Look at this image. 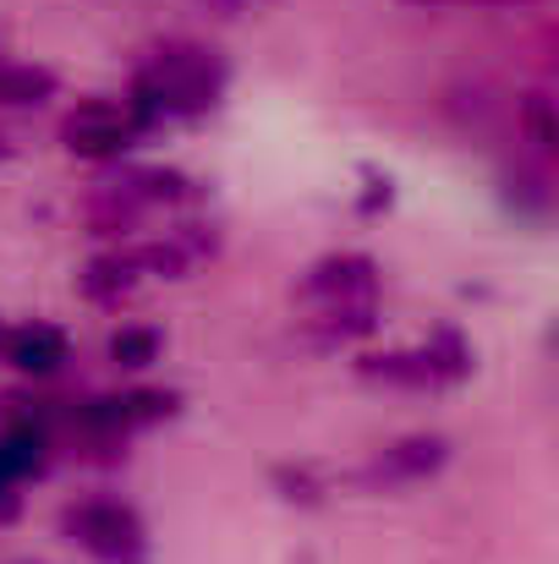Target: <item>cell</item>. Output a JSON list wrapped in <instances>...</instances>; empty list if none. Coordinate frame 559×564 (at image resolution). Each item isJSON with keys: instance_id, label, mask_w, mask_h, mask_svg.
I'll return each mask as SVG.
<instances>
[{"instance_id": "ba28073f", "label": "cell", "mask_w": 559, "mask_h": 564, "mask_svg": "<svg viewBox=\"0 0 559 564\" xmlns=\"http://www.w3.org/2000/svg\"><path fill=\"white\" fill-rule=\"evenodd\" d=\"M0 351H6V362H11L17 373H28V378L61 373V368H66V357H72L66 329H55V324H44V318L6 329V335H0Z\"/></svg>"}, {"instance_id": "6da1fadb", "label": "cell", "mask_w": 559, "mask_h": 564, "mask_svg": "<svg viewBox=\"0 0 559 564\" xmlns=\"http://www.w3.org/2000/svg\"><path fill=\"white\" fill-rule=\"evenodd\" d=\"M225 83H230V66L219 50L208 44H192V39H171L160 50H149L132 72V116L154 132L160 121H197L208 116L219 99H225Z\"/></svg>"}, {"instance_id": "7a4b0ae2", "label": "cell", "mask_w": 559, "mask_h": 564, "mask_svg": "<svg viewBox=\"0 0 559 564\" xmlns=\"http://www.w3.org/2000/svg\"><path fill=\"white\" fill-rule=\"evenodd\" d=\"M61 532L94 564H149V527L127 499H77L61 510Z\"/></svg>"}, {"instance_id": "5bb4252c", "label": "cell", "mask_w": 559, "mask_h": 564, "mask_svg": "<svg viewBox=\"0 0 559 564\" xmlns=\"http://www.w3.org/2000/svg\"><path fill=\"white\" fill-rule=\"evenodd\" d=\"M275 482L286 488V499L319 505V482H313V471H291V466H280V471H275Z\"/></svg>"}, {"instance_id": "277c9868", "label": "cell", "mask_w": 559, "mask_h": 564, "mask_svg": "<svg viewBox=\"0 0 559 564\" xmlns=\"http://www.w3.org/2000/svg\"><path fill=\"white\" fill-rule=\"evenodd\" d=\"M143 138H149V127L132 116L127 99L94 94V99H83V105H72V110L61 116V143H66V154H77V160L110 165V160H127Z\"/></svg>"}, {"instance_id": "2e32d148", "label": "cell", "mask_w": 559, "mask_h": 564, "mask_svg": "<svg viewBox=\"0 0 559 564\" xmlns=\"http://www.w3.org/2000/svg\"><path fill=\"white\" fill-rule=\"evenodd\" d=\"M11 510H17V482H11V471L0 466V521H6Z\"/></svg>"}, {"instance_id": "30bf717a", "label": "cell", "mask_w": 559, "mask_h": 564, "mask_svg": "<svg viewBox=\"0 0 559 564\" xmlns=\"http://www.w3.org/2000/svg\"><path fill=\"white\" fill-rule=\"evenodd\" d=\"M55 72L50 66H28V61H6L0 66V105H11V110H28V105H44V99H55Z\"/></svg>"}, {"instance_id": "9a60e30c", "label": "cell", "mask_w": 559, "mask_h": 564, "mask_svg": "<svg viewBox=\"0 0 559 564\" xmlns=\"http://www.w3.org/2000/svg\"><path fill=\"white\" fill-rule=\"evenodd\" d=\"M411 6H477V11H510V6H533V0H411Z\"/></svg>"}, {"instance_id": "52a82bcc", "label": "cell", "mask_w": 559, "mask_h": 564, "mask_svg": "<svg viewBox=\"0 0 559 564\" xmlns=\"http://www.w3.org/2000/svg\"><path fill=\"white\" fill-rule=\"evenodd\" d=\"M302 296L324 302V307H346V302H373L378 296V263L368 252H330L308 269Z\"/></svg>"}, {"instance_id": "7c38bea8", "label": "cell", "mask_w": 559, "mask_h": 564, "mask_svg": "<svg viewBox=\"0 0 559 564\" xmlns=\"http://www.w3.org/2000/svg\"><path fill=\"white\" fill-rule=\"evenodd\" d=\"M110 362L127 368V373L154 368V362H160V329H149V324H121V329L110 335Z\"/></svg>"}, {"instance_id": "4fadbf2b", "label": "cell", "mask_w": 559, "mask_h": 564, "mask_svg": "<svg viewBox=\"0 0 559 564\" xmlns=\"http://www.w3.org/2000/svg\"><path fill=\"white\" fill-rule=\"evenodd\" d=\"M522 132H527V143L549 160L559 149V121H555V99L549 94H527L522 99Z\"/></svg>"}, {"instance_id": "5b68a950", "label": "cell", "mask_w": 559, "mask_h": 564, "mask_svg": "<svg viewBox=\"0 0 559 564\" xmlns=\"http://www.w3.org/2000/svg\"><path fill=\"white\" fill-rule=\"evenodd\" d=\"M176 394L171 389H121V394H99L77 411V427L88 444H121L127 433H143L165 416H176Z\"/></svg>"}, {"instance_id": "9c48e42d", "label": "cell", "mask_w": 559, "mask_h": 564, "mask_svg": "<svg viewBox=\"0 0 559 564\" xmlns=\"http://www.w3.org/2000/svg\"><path fill=\"white\" fill-rule=\"evenodd\" d=\"M138 280H143L138 252H132V247H110V252H99V258L83 269V296H88V302H121Z\"/></svg>"}, {"instance_id": "3957f363", "label": "cell", "mask_w": 559, "mask_h": 564, "mask_svg": "<svg viewBox=\"0 0 559 564\" xmlns=\"http://www.w3.org/2000/svg\"><path fill=\"white\" fill-rule=\"evenodd\" d=\"M357 373L389 389H450L472 373V346L461 340V329H433L422 346L411 351H373L357 362Z\"/></svg>"}, {"instance_id": "8fae6325", "label": "cell", "mask_w": 559, "mask_h": 564, "mask_svg": "<svg viewBox=\"0 0 559 564\" xmlns=\"http://www.w3.org/2000/svg\"><path fill=\"white\" fill-rule=\"evenodd\" d=\"M378 324V302H346V307H324L319 324H313V340L319 346H341V340H357Z\"/></svg>"}, {"instance_id": "8992f818", "label": "cell", "mask_w": 559, "mask_h": 564, "mask_svg": "<svg viewBox=\"0 0 559 564\" xmlns=\"http://www.w3.org/2000/svg\"><path fill=\"white\" fill-rule=\"evenodd\" d=\"M450 460V438L439 433H406L395 444H384L368 466L357 471V482L368 494H389V488H406V482H428L433 471H444Z\"/></svg>"}, {"instance_id": "e0dca14e", "label": "cell", "mask_w": 559, "mask_h": 564, "mask_svg": "<svg viewBox=\"0 0 559 564\" xmlns=\"http://www.w3.org/2000/svg\"><path fill=\"white\" fill-rule=\"evenodd\" d=\"M6 154H11V143H6V138H0V160H6Z\"/></svg>"}]
</instances>
